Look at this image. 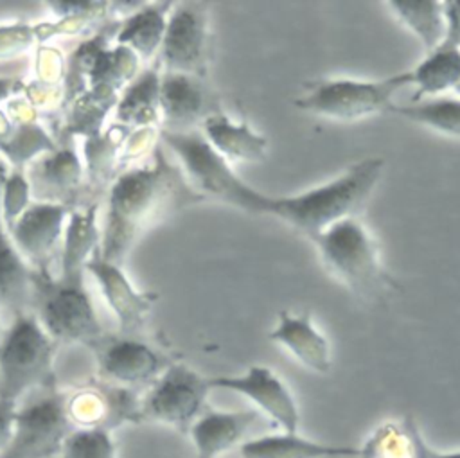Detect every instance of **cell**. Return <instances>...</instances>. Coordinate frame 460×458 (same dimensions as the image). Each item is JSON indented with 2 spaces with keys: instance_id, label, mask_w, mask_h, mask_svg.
<instances>
[{
  "instance_id": "7",
  "label": "cell",
  "mask_w": 460,
  "mask_h": 458,
  "mask_svg": "<svg viewBox=\"0 0 460 458\" xmlns=\"http://www.w3.org/2000/svg\"><path fill=\"white\" fill-rule=\"evenodd\" d=\"M408 84H411L410 70L383 79L323 77L307 83L295 106L323 119L354 122L390 113L395 93Z\"/></svg>"
},
{
  "instance_id": "32",
  "label": "cell",
  "mask_w": 460,
  "mask_h": 458,
  "mask_svg": "<svg viewBox=\"0 0 460 458\" xmlns=\"http://www.w3.org/2000/svg\"><path fill=\"white\" fill-rule=\"evenodd\" d=\"M16 404L5 399H0V454L7 447L11 433H13V420H14Z\"/></svg>"
},
{
  "instance_id": "16",
  "label": "cell",
  "mask_w": 460,
  "mask_h": 458,
  "mask_svg": "<svg viewBox=\"0 0 460 458\" xmlns=\"http://www.w3.org/2000/svg\"><path fill=\"white\" fill-rule=\"evenodd\" d=\"M268 338L286 348L300 365L316 374H327L332 366L329 339L314 325L309 311H280Z\"/></svg>"
},
{
  "instance_id": "35",
  "label": "cell",
  "mask_w": 460,
  "mask_h": 458,
  "mask_svg": "<svg viewBox=\"0 0 460 458\" xmlns=\"http://www.w3.org/2000/svg\"><path fill=\"white\" fill-rule=\"evenodd\" d=\"M455 92H456V93H458V97H460V83H458V84H456V88H455Z\"/></svg>"
},
{
  "instance_id": "24",
  "label": "cell",
  "mask_w": 460,
  "mask_h": 458,
  "mask_svg": "<svg viewBox=\"0 0 460 458\" xmlns=\"http://www.w3.org/2000/svg\"><path fill=\"white\" fill-rule=\"evenodd\" d=\"M160 72L156 66L142 70L122 90L115 117L126 128H149L160 120Z\"/></svg>"
},
{
  "instance_id": "19",
  "label": "cell",
  "mask_w": 460,
  "mask_h": 458,
  "mask_svg": "<svg viewBox=\"0 0 460 458\" xmlns=\"http://www.w3.org/2000/svg\"><path fill=\"white\" fill-rule=\"evenodd\" d=\"M207 142L228 162H261L268 153V138L246 120H234L225 111H212L201 129Z\"/></svg>"
},
{
  "instance_id": "11",
  "label": "cell",
  "mask_w": 460,
  "mask_h": 458,
  "mask_svg": "<svg viewBox=\"0 0 460 458\" xmlns=\"http://www.w3.org/2000/svg\"><path fill=\"white\" fill-rule=\"evenodd\" d=\"M212 390L234 392L248 399L282 431H298L300 410L289 386L271 368L252 365L241 374L208 377Z\"/></svg>"
},
{
  "instance_id": "34",
  "label": "cell",
  "mask_w": 460,
  "mask_h": 458,
  "mask_svg": "<svg viewBox=\"0 0 460 458\" xmlns=\"http://www.w3.org/2000/svg\"><path fill=\"white\" fill-rule=\"evenodd\" d=\"M420 458H460V449L438 451V449L431 447L428 442H424L422 451H420Z\"/></svg>"
},
{
  "instance_id": "36",
  "label": "cell",
  "mask_w": 460,
  "mask_h": 458,
  "mask_svg": "<svg viewBox=\"0 0 460 458\" xmlns=\"http://www.w3.org/2000/svg\"><path fill=\"white\" fill-rule=\"evenodd\" d=\"M2 339H4V330H2V327H0V345H2Z\"/></svg>"
},
{
  "instance_id": "6",
  "label": "cell",
  "mask_w": 460,
  "mask_h": 458,
  "mask_svg": "<svg viewBox=\"0 0 460 458\" xmlns=\"http://www.w3.org/2000/svg\"><path fill=\"white\" fill-rule=\"evenodd\" d=\"M54 352L56 341L36 314L16 313L0 345V399L18 404L20 397L52 386Z\"/></svg>"
},
{
  "instance_id": "22",
  "label": "cell",
  "mask_w": 460,
  "mask_h": 458,
  "mask_svg": "<svg viewBox=\"0 0 460 458\" xmlns=\"http://www.w3.org/2000/svg\"><path fill=\"white\" fill-rule=\"evenodd\" d=\"M410 74L411 84L415 86L411 102L424 101L426 97H442V93L455 90L460 83V48L442 41L438 47L428 50Z\"/></svg>"
},
{
  "instance_id": "26",
  "label": "cell",
  "mask_w": 460,
  "mask_h": 458,
  "mask_svg": "<svg viewBox=\"0 0 460 458\" xmlns=\"http://www.w3.org/2000/svg\"><path fill=\"white\" fill-rule=\"evenodd\" d=\"M428 50L438 47L446 38L444 2L435 0H394L385 4Z\"/></svg>"
},
{
  "instance_id": "28",
  "label": "cell",
  "mask_w": 460,
  "mask_h": 458,
  "mask_svg": "<svg viewBox=\"0 0 460 458\" xmlns=\"http://www.w3.org/2000/svg\"><path fill=\"white\" fill-rule=\"evenodd\" d=\"M59 458H117V445L108 427H74Z\"/></svg>"
},
{
  "instance_id": "30",
  "label": "cell",
  "mask_w": 460,
  "mask_h": 458,
  "mask_svg": "<svg viewBox=\"0 0 460 458\" xmlns=\"http://www.w3.org/2000/svg\"><path fill=\"white\" fill-rule=\"evenodd\" d=\"M38 40V25L5 23L0 25V59L16 57L27 52Z\"/></svg>"
},
{
  "instance_id": "1",
  "label": "cell",
  "mask_w": 460,
  "mask_h": 458,
  "mask_svg": "<svg viewBox=\"0 0 460 458\" xmlns=\"http://www.w3.org/2000/svg\"><path fill=\"white\" fill-rule=\"evenodd\" d=\"M385 160L379 156L363 158L349 165L336 178L288 196L266 198L264 216L277 217L313 239L341 217L356 216L374 192Z\"/></svg>"
},
{
  "instance_id": "21",
  "label": "cell",
  "mask_w": 460,
  "mask_h": 458,
  "mask_svg": "<svg viewBox=\"0 0 460 458\" xmlns=\"http://www.w3.org/2000/svg\"><path fill=\"white\" fill-rule=\"evenodd\" d=\"M27 178L36 201L68 205L66 198L79 183L81 165L72 149H54L34 163Z\"/></svg>"
},
{
  "instance_id": "33",
  "label": "cell",
  "mask_w": 460,
  "mask_h": 458,
  "mask_svg": "<svg viewBox=\"0 0 460 458\" xmlns=\"http://www.w3.org/2000/svg\"><path fill=\"white\" fill-rule=\"evenodd\" d=\"M18 90H22V83L13 77H0V102L14 95Z\"/></svg>"
},
{
  "instance_id": "12",
  "label": "cell",
  "mask_w": 460,
  "mask_h": 458,
  "mask_svg": "<svg viewBox=\"0 0 460 458\" xmlns=\"http://www.w3.org/2000/svg\"><path fill=\"white\" fill-rule=\"evenodd\" d=\"M70 212L63 203L34 201L9 225L11 239L32 271L49 273V262L65 237Z\"/></svg>"
},
{
  "instance_id": "25",
  "label": "cell",
  "mask_w": 460,
  "mask_h": 458,
  "mask_svg": "<svg viewBox=\"0 0 460 458\" xmlns=\"http://www.w3.org/2000/svg\"><path fill=\"white\" fill-rule=\"evenodd\" d=\"M424 436L417 422L406 417L402 422H385L359 445V458H420Z\"/></svg>"
},
{
  "instance_id": "13",
  "label": "cell",
  "mask_w": 460,
  "mask_h": 458,
  "mask_svg": "<svg viewBox=\"0 0 460 458\" xmlns=\"http://www.w3.org/2000/svg\"><path fill=\"white\" fill-rule=\"evenodd\" d=\"M92 348L101 375L120 386L155 383L171 365L155 347L128 334L102 336Z\"/></svg>"
},
{
  "instance_id": "20",
  "label": "cell",
  "mask_w": 460,
  "mask_h": 458,
  "mask_svg": "<svg viewBox=\"0 0 460 458\" xmlns=\"http://www.w3.org/2000/svg\"><path fill=\"white\" fill-rule=\"evenodd\" d=\"M7 162L0 156V307L16 313L32 300V269L16 250L2 208V190L9 174Z\"/></svg>"
},
{
  "instance_id": "14",
  "label": "cell",
  "mask_w": 460,
  "mask_h": 458,
  "mask_svg": "<svg viewBox=\"0 0 460 458\" xmlns=\"http://www.w3.org/2000/svg\"><path fill=\"white\" fill-rule=\"evenodd\" d=\"M86 271L95 278L106 304L113 311L120 334L135 336L153 309L155 295L137 289L120 264L101 257L99 248L88 259Z\"/></svg>"
},
{
  "instance_id": "18",
  "label": "cell",
  "mask_w": 460,
  "mask_h": 458,
  "mask_svg": "<svg viewBox=\"0 0 460 458\" xmlns=\"http://www.w3.org/2000/svg\"><path fill=\"white\" fill-rule=\"evenodd\" d=\"M241 458H359V445L327 444L298 431L266 433L239 445Z\"/></svg>"
},
{
  "instance_id": "3",
  "label": "cell",
  "mask_w": 460,
  "mask_h": 458,
  "mask_svg": "<svg viewBox=\"0 0 460 458\" xmlns=\"http://www.w3.org/2000/svg\"><path fill=\"white\" fill-rule=\"evenodd\" d=\"M169 171L172 169L165 163L162 153L156 151L153 163L129 169L113 181L108 196L106 223L101 233V257L117 264L122 262L140 228L165 203L172 185Z\"/></svg>"
},
{
  "instance_id": "4",
  "label": "cell",
  "mask_w": 460,
  "mask_h": 458,
  "mask_svg": "<svg viewBox=\"0 0 460 458\" xmlns=\"http://www.w3.org/2000/svg\"><path fill=\"white\" fill-rule=\"evenodd\" d=\"M311 241L325 268L358 296L381 302L399 289L383 268L374 233L358 214L338 219Z\"/></svg>"
},
{
  "instance_id": "27",
  "label": "cell",
  "mask_w": 460,
  "mask_h": 458,
  "mask_svg": "<svg viewBox=\"0 0 460 458\" xmlns=\"http://www.w3.org/2000/svg\"><path fill=\"white\" fill-rule=\"evenodd\" d=\"M390 113L440 135L460 138V99L442 95L410 104H394Z\"/></svg>"
},
{
  "instance_id": "8",
  "label": "cell",
  "mask_w": 460,
  "mask_h": 458,
  "mask_svg": "<svg viewBox=\"0 0 460 458\" xmlns=\"http://www.w3.org/2000/svg\"><path fill=\"white\" fill-rule=\"evenodd\" d=\"M66 395L52 386L36 399L16 404L13 433L0 458H52L59 456L65 440L74 431Z\"/></svg>"
},
{
  "instance_id": "5",
  "label": "cell",
  "mask_w": 460,
  "mask_h": 458,
  "mask_svg": "<svg viewBox=\"0 0 460 458\" xmlns=\"http://www.w3.org/2000/svg\"><path fill=\"white\" fill-rule=\"evenodd\" d=\"M165 147L178 158L189 183L199 196H208L246 214L264 216L268 194L246 183L203 137L199 129L165 131Z\"/></svg>"
},
{
  "instance_id": "31",
  "label": "cell",
  "mask_w": 460,
  "mask_h": 458,
  "mask_svg": "<svg viewBox=\"0 0 460 458\" xmlns=\"http://www.w3.org/2000/svg\"><path fill=\"white\" fill-rule=\"evenodd\" d=\"M446 38L444 41L460 48V0L444 2Z\"/></svg>"
},
{
  "instance_id": "15",
  "label": "cell",
  "mask_w": 460,
  "mask_h": 458,
  "mask_svg": "<svg viewBox=\"0 0 460 458\" xmlns=\"http://www.w3.org/2000/svg\"><path fill=\"white\" fill-rule=\"evenodd\" d=\"M203 77L167 72L160 75V119L165 131H190L216 111Z\"/></svg>"
},
{
  "instance_id": "2",
  "label": "cell",
  "mask_w": 460,
  "mask_h": 458,
  "mask_svg": "<svg viewBox=\"0 0 460 458\" xmlns=\"http://www.w3.org/2000/svg\"><path fill=\"white\" fill-rule=\"evenodd\" d=\"M88 257L61 251V273L32 271V300L36 318L58 343H83L93 347L102 336L101 321L84 287Z\"/></svg>"
},
{
  "instance_id": "29",
  "label": "cell",
  "mask_w": 460,
  "mask_h": 458,
  "mask_svg": "<svg viewBox=\"0 0 460 458\" xmlns=\"http://www.w3.org/2000/svg\"><path fill=\"white\" fill-rule=\"evenodd\" d=\"M31 196L32 189L27 174H23L22 169H11L2 190V208L7 226L31 205Z\"/></svg>"
},
{
  "instance_id": "23",
  "label": "cell",
  "mask_w": 460,
  "mask_h": 458,
  "mask_svg": "<svg viewBox=\"0 0 460 458\" xmlns=\"http://www.w3.org/2000/svg\"><path fill=\"white\" fill-rule=\"evenodd\" d=\"M169 7L171 4H144L131 14L124 16L115 34L117 45L131 50L138 59H151L160 52Z\"/></svg>"
},
{
  "instance_id": "17",
  "label": "cell",
  "mask_w": 460,
  "mask_h": 458,
  "mask_svg": "<svg viewBox=\"0 0 460 458\" xmlns=\"http://www.w3.org/2000/svg\"><path fill=\"white\" fill-rule=\"evenodd\" d=\"M257 410H207L192 422L187 435L194 447V458H217L237 444L257 422Z\"/></svg>"
},
{
  "instance_id": "10",
  "label": "cell",
  "mask_w": 460,
  "mask_h": 458,
  "mask_svg": "<svg viewBox=\"0 0 460 458\" xmlns=\"http://www.w3.org/2000/svg\"><path fill=\"white\" fill-rule=\"evenodd\" d=\"M210 50L208 14L201 4L183 2L167 16L158 57L167 72L203 77Z\"/></svg>"
},
{
  "instance_id": "9",
  "label": "cell",
  "mask_w": 460,
  "mask_h": 458,
  "mask_svg": "<svg viewBox=\"0 0 460 458\" xmlns=\"http://www.w3.org/2000/svg\"><path fill=\"white\" fill-rule=\"evenodd\" d=\"M210 390L208 377L187 365L171 363L142 399L138 417L187 433L205 411Z\"/></svg>"
}]
</instances>
